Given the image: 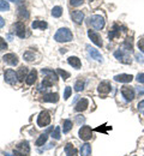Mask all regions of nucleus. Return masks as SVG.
<instances>
[{
  "label": "nucleus",
  "mask_w": 144,
  "mask_h": 156,
  "mask_svg": "<svg viewBox=\"0 0 144 156\" xmlns=\"http://www.w3.org/2000/svg\"><path fill=\"white\" fill-rule=\"evenodd\" d=\"M18 16H19V18L22 20H26V18H29V12L24 9V7H19V10H18Z\"/></svg>",
  "instance_id": "cd10ccee"
},
{
  "label": "nucleus",
  "mask_w": 144,
  "mask_h": 156,
  "mask_svg": "<svg viewBox=\"0 0 144 156\" xmlns=\"http://www.w3.org/2000/svg\"><path fill=\"white\" fill-rule=\"evenodd\" d=\"M121 94H123V96L125 98L126 101H132L135 98V90H133L132 87H127V85L121 88Z\"/></svg>",
  "instance_id": "0eeeda50"
},
{
  "label": "nucleus",
  "mask_w": 144,
  "mask_h": 156,
  "mask_svg": "<svg viewBox=\"0 0 144 156\" xmlns=\"http://www.w3.org/2000/svg\"><path fill=\"white\" fill-rule=\"evenodd\" d=\"M5 25V20H4V18L0 16V28H2Z\"/></svg>",
  "instance_id": "79ce46f5"
},
{
  "label": "nucleus",
  "mask_w": 144,
  "mask_h": 156,
  "mask_svg": "<svg viewBox=\"0 0 144 156\" xmlns=\"http://www.w3.org/2000/svg\"><path fill=\"white\" fill-rule=\"evenodd\" d=\"M136 79H137V82H138V83H144V73H139Z\"/></svg>",
  "instance_id": "ea45409f"
},
{
  "label": "nucleus",
  "mask_w": 144,
  "mask_h": 156,
  "mask_svg": "<svg viewBox=\"0 0 144 156\" xmlns=\"http://www.w3.org/2000/svg\"><path fill=\"white\" fill-rule=\"evenodd\" d=\"M88 35H89V37L91 39V41L97 46V47H102V39H101V36L97 34V33H95V31H93V30H88Z\"/></svg>",
  "instance_id": "1a4fd4ad"
},
{
  "label": "nucleus",
  "mask_w": 144,
  "mask_h": 156,
  "mask_svg": "<svg viewBox=\"0 0 144 156\" xmlns=\"http://www.w3.org/2000/svg\"><path fill=\"white\" fill-rule=\"evenodd\" d=\"M41 72L43 76H46V78H49V79L53 80L54 83L58 80V76H57V73H55L53 70H49V69H42Z\"/></svg>",
  "instance_id": "f8f14e48"
},
{
  "label": "nucleus",
  "mask_w": 144,
  "mask_h": 156,
  "mask_svg": "<svg viewBox=\"0 0 144 156\" xmlns=\"http://www.w3.org/2000/svg\"><path fill=\"white\" fill-rule=\"evenodd\" d=\"M6 48H7V43L2 37H0V49H6Z\"/></svg>",
  "instance_id": "e433bc0d"
},
{
  "label": "nucleus",
  "mask_w": 144,
  "mask_h": 156,
  "mask_svg": "<svg viewBox=\"0 0 144 156\" xmlns=\"http://www.w3.org/2000/svg\"><path fill=\"white\" fill-rule=\"evenodd\" d=\"M71 18H72V20L75 23L81 24L83 20H84V13H83L82 11H72L71 12Z\"/></svg>",
  "instance_id": "4468645a"
},
{
  "label": "nucleus",
  "mask_w": 144,
  "mask_h": 156,
  "mask_svg": "<svg viewBox=\"0 0 144 156\" xmlns=\"http://www.w3.org/2000/svg\"><path fill=\"white\" fill-rule=\"evenodd\" d=\"M114 57L118 59L119 61H121V62H124V64H131V58H130V55L125 52V51H123V49H118V51H115L114 52Z\"/></svg>",
  "instance_id": "39448f33"
},
{
  "label": "nucleus",
  "mask_w": 144,
  "mask_h": 156,
  "mask_svg": "<svg viewBox=\"0 0 144 156\" xmlns=\"http://www.w3.org/2000/svg\"><path fill=\"white\" fill-rule=\"evenodd\" d=\"M23 57H24V60H26V61H33L35 59V54L33 52H25Z\"/></svg>",
  "instance_id": "2f4dec72"
},
{
  "label": "nucleus",
  "mask_w": 144,
  "mask_h": 156,
  "mask_svg": "<svg viewBox=\"0 0 144 156\" xmlns=\"http://www.w3.org/2000/svg\"><path fill=\"white\" fill-rule=\"evenodd\" d=\"M133 79V77L131 75H126V73H121V75H117L114 77V80L120 82V83H130Z\"/></svg>",
  "instance_id": "f3484780"
},
{
  "label": "nucleus",
  "mask_w": 144,
  "mask_h": 156,
  "mask_svg": "<svg viewBox=\"0 0 144 156\" xmlns=\"http://www.w3.org/2000/svg\"><path fill=\"white\" fill-rule=\"evenodd\" d=\"M89 24L95 29V30H101L104 27V20L100 15H94L89 18Z\"/></svg>",
  "instance_id": "f03ea898"
},
{
  "label": "nucleus",
  "mask_w": 144,
  "mask_h": 156,
  "mask_svg": "<svg viewBox=\"0 0 144 156\" xmlns=\"http://www.w3.org/2000/svg\"><path fill=\"white\" fill-rule=\"evenodd\" d=\"M83 89H84V82L79 79V80H77L76 84H75V90H76V91H82Z\"/></svg>",
  "instance_id": "7c9ffc66"
},
{
  "label": "nucleus",
  "mask_w": 144,
  "mask_h": 156,
  "mask_svg": "<svg viewBox=\"0 0 144 156\" xmlns=\"http://www.w3.org/2000/svg\"><path fill=\"white\" fill-rule=\"evenodd\" d=\"M5 156H13V155H11V154H9V153H5Z\"/></svg>",
  "instance_id": "37998d69"
},
{
  "label": "nucleus",
  "mask_w": 144,
  "mask_h": 156,
  "mask_svg": "<svg viewBox=\"0 0 144 156\" xmlns=\"http://www.w3.org/2000/svg\"><path fill=\"white\" fill-rule=\"evenodd\" d=\"M30 147L28 142H22L15 149V156H29Z\"/></svg>",
  "instance_id": "7ed1b4c3"
},
{
  "label": "nucleus",
  "mask_w": 144,
  "mask_h": 156,
  "mask_svg": "<svg viewBox=\"0 0 144 156\" xmlns=\"http://www.w3.org/2000/svg\"><path fill=\"white\" fill-rule=\"evenodd\" d=\"M91 135H93V131H91V129L89 126H83L82 129L79 130V137L85 142L91 138Z\"/></svg>",
  "instance_id": "9d476101"
},
{
  "label": "nucleus",
  "mask_w": 144,
  "mask_h": 156,
  "mask_svg": "<svg viewBox=\"0 0 144 156\" xmlns=\"http://www.w3.org/2000/svg\"><path fill=\"white\" fill-rule=\"evenodd\" d=\"M90 1H93V0H90Z\"/></svg>",
  "instance_id": "a18cd8bd"
},
{
  "label": "nucleus",
  "mask_w": 144,
  "mask_h": 156,
  "mask_svg": "<svg viewBox=\"0 0 144 156\" xmlns=\"http://www.w3.org/2000/svg\"><path fill=\"white\" fill-rule=\"evenodd\" d=\"M31 27H33V29H46L48 25H47V23L46 22H43V20H35L33 24H31Z\"/></svg>",
  "instance_id": "b1692460"
},
{
  "label": "nucleus",
  "mask_w": 144,
  "mask_h": 156,
  "mask_svg": "<svg viewBox=\"0 0 144 156\" xmlns=\"http://www.w3.org/2000/svg\"><path fill=\"white\" fill-rule=\"evenodd\" d=\"M10 5L6 0H0V11H9Z\"/></svg>",
  "instance_id": "c756f323"
},
{
  "label": "nucleus",
  "mask_w": 144,
  "mask_h": 156,
  "mask_svg": "<svg viewBox=\"0 0 144 156\" xmlns=\"http://www.w3.org/2000/svg\"><path fill=\"white\" fill-rule=\"evenodd\" d=\"M52 138H54V139H60V127L59 126H57L55 127V130H54V132H52Z\"/></svg>",
  "instance_id": "473e14b6"
},
{
  "label": "nucleus",
  "mask_w": 144,
  "mask_h": 156,
  "mask_svg": "<svg viewBox=\"0 0 144 156\" xmlns=\"http://www.w3.org/2000/svg\"><path fill=\"white\" fill-rule=\"evenodd\" d=\"M5 82L6 83H9V84H16L17 83V80H18V77H17V73L13 71V70H11V69H9V70H6L5 71Z\"/></svg>",
  "instance_id": "423d86ee"
},
{
  "label": "nucleus",
  "mask_w": 144,
  "mask_h": 156,
  "mask_svg": "<svg viewBox=\"0 0 144 156\" xmlns=\"http://www.w3.org/2000/svg\"><path fill=\"white\" fill-rule=\"evenodd\" d=\"M137 108H138V111H139L142 114H144V100H143V101H141V102L138 103Z\"/></svg>",
  "instance_id": "4c0bfd02"
},
{
  "label": "nucleus",
  "mask_w": 144,
  "mask_h": 156,
  "mask_svg": "<svg viewBox=\"0 0 144 156\" xmlns=\"http://www.w3.org/2000/svg\"><path fill=\"white\" fill-rule=\"evenodd\" d=\"M60 76L62 77V79H67V78L70 77V73L68 72H66V71H64V70H61V69H58V71H57Z\"/></svg>",
  "instance_id": "72a5a7b5"
},
{
  "label": "nucleus",
  "mask_w": 144,
  "mask_h": 156,
  "mask_svg": "<svg viewBox=\"0 0 144 156\" xmlns=\"http://www.w3.org/2000/svg\"><path fill=\"white\" fill-rule=\"evenodd\" d=\"M49 122H51V115H49V113L46 112V111L41 112L39 114V117H37V125L41 126V127H44V126L49 125Z\"/></svg>",
  "instance_id": "20e7f679"
},
{
  "label": "nucleus",
  "mask_w": 144,
  "mask_h": 156,
  "mask_svg": "<svg viewBox=\"0 0 144 156\" xmlns=\"http://www.w3.org/2000/svg\"><path fill=\"white\" fill-rule=\"evenodd\" d=\"M43 101L44 102H58L59 101V94L57 93H49V94H46L43 96Z\"/></svg>",
  "instance_id": "6ab92c4d"
},
{
  "label": "nucleus",
  "mask_w": 144,
  "mask_h": 156,
  "mask_svg": "<svg viewBox=\"0 0 144 156\" xmlns=\"http://www.w3.org/2000/svg\"><path fill=\"white\" fill-rule=\"evenodd\" d=\"M76 119H77V122H78L79 125H81V124H83V122L85 121V119H84L82 115H77V117H76Z\"/></svg>",
  "instance_id": "a19ab883"
},
{
  "label": "nucleus",
  "mask_w": 144,
  "mask_h": 156,
  "mask_svg": "<svg viewBox=\"0 0 144 156\" xmlns=\"http://www.w3.org/2000/svg\"><path fill=\"white\" fill-rule=\"evenodd\" d=\"M65 154H66V156H77L78 151H77V149L75 147H72L71 143H67L65 145Z\"/></svg>",
  "instance_id": "aec40b11"
},
{
  "label": "nucleus",
  "mask_w": 144,
  "mask_h": 156,
  "mask_svg": "<svg viewBox=\"0 0 144 156\" xmlns=\"http://www.w3.org/2000/svg\"><path fill=\"white\" fill-rule=\"evenodd\" d=\"M90 154H91V147H90V144H88V143L83 144L82 148H81V155L89 156Z\"/></svg>",
  "instance_id": "5701e85b"
},
{
  "label": "nucleus",
  "mask_w": 144,
  "mask_h": 156,
  "mask_svg": "<svg viewBox=\"0 0 144 156\" xmlns=\"http://www.w3.org/2000/svg\"><path fill=\"white\" fill-rule=\"evenodd\" d=\"M61 15H62V9L60 7V6H55V7H53V10H52V16H53V17L59 18Z\"/></svg>",
  "instance_id": "a878e982"
},
{
  "label": "nucleus",
  "mask_w": 144,
  "mask_h": 156,
  "mask_svg": "<svg viewBox=\"0 0 144 156\" xmlns=\"http://www.w3.org/2000/svg\"><path fill=\"white\" fill-rule=\"evenodd\" d=\"M36 78H37V72L36 70H31L30 73L28 75V77L25 78V83L28 85H33L35 82H36Z\"/></svg>",
  "instance_id": "a211bd4d"
},
{
  "label": "nucleus",
  "mask_w": 144,
  "mask_h": 156,
  "mask_svg": "<svg viewBox=\"0 0 144 156\" xmlns=\"http://www.w3.org/2000/svg\"><path fill=\"white\" fill-rule=\"evenodd\" d=\"M70 95H71V88L70 87H66L65 88V93H64V98L67 100V98H70Z\"/></svg>",
  "instance_id": "f704fd0d"
},
{
  "label": "nucleus",
  "mask_w": 144,
  "mask_h": 156,
  "mask_svg": "<svg viewBox=\"0 0 144 156\" xmlns=\"http://www.w3.org/2000/svg\"><path fill=\"white\" fill-rule=\"evenodd\" d=\"M26 73H28V69L26 67H21L19 70H18V72H17V77H18V80L19 82H23L24 80V78H26Z\"/></svg>",
  "instance_id": "4be33fe9"
},
{
  "label": "nucleus",
  "mask_w": 144,
  "mask_h": 156,
  "mask_svg": "<svg viewBox=\"0 0 144 156\" xmlns=\"http://www.w3.org/2000/svg\"><path fill=\"white\" fill-rule=\"evenodd\" d=\"M97 90H99L100 94L107 95V94L111 91V84H109V82H101V83L99 84Z\"/></svg>",
  "instance_id": "ddd939ff"
},
{
  "label": "nucleus",
  "mask_w": 144,
  "mask_h": 156,
  "mask_svg": "<svg viewBox=\"0 0 144 156\" xmlns=\"http://www.w3.org/2000/svg\"><path fill=\"white\" fill-rule=\"evenodd\" d=\"M46 142H47V133H43V135H41V136L39 137V139L36 140V145H37V147H41Z\"/></svg>",
  "instance_id": "c85d7f7f"
},
{
  "label": "nucleus",
  "mask_w": 144,
  "mask_h": 156,
  "mask_svg": "<svg viewBox=\"0 0 144 156\" xmlns=\"http://www.w3.org/2000/svg\"><path fill=\"white\" fill-rule=\"evenodd\" d=\"M2 59H4V61H5L6 64H9V65H11V66H16V65L18 64V57H17L16 54H13V53L5 54Z\"/></svg>",
  "instance_id": "6e6552de"
},
{
  "label": "nucleus",
  "mask_w": 144,
  "mask_h": 156,
  "mask_svg": "<svg viewBox=\"0 0 144 156\" xmlns=\"http://www.w3.org/2000/svg\"><path fill=\"white\" fill-rule=\"evenodd\" d=\"M86 48H88V52H89L91 59H95V60H97V61H102V55H101V53H100L97 49H95V48H93V47H90V46H88Z\"/></svg>",
  "instance_id": "2eb2a0df"
},
{
  "label": "nucleus",
  "mask_w": 144,
  "mask_h": 156,
  "mask_svg": "<svg viewBox=\"0 0 144 156\" xmlns=\"http://www.w3.org/2000/svg\"><path fill=\"white\" fill-rule=\"evenodd\" d=\"M88 106H89V101H88L86 98H82V100H79L78 103L76 105L75 111H76V112H83V111H85V109L88 108Z\"/></svg>",
  "instance_id": "dca6fc26"
},
{
  "label": "nucleus",
  "mask_w": 144,
  "mask_h": 156,
  "mask_svg": "<svg viewBox=\"0 0 144 156\" xmlns=\"http://www.w3.org/2000/svg\"><path fill=\"white\" fill-rule=\"evenodd\" d=\"M124 47H125V49H126V51H130V52H132L133 44H132V39H131V37H127V39L125 40Z\"/></svg>",
  "instance_id": "bb28decb"
},
{
  "label": "nucleus",
  "mask_w": 144,
  "mask_h": 156,
  "mask_svg": "<svg viewBox=\"0 0 144 156\" xmlns=\"http://www.w3.org/2000/svg\"><path fill=\"white\" fill-rule=\"evenodd\" d=\"M71 129H72V121H71L70 119H66V120L64 121V127H62L64 133H67Z\"/></svg>",
  "instance_id": "393cba45"
},
{
  "label": "nucleus",
  "mask_w": 144,
  "mask_h": 156,
  "mask_svg": "<svg viewBox=\"0 0 144 156\" xmlns=\"http://www.w3.org/2000/svg\"><path fill=\"white\" fill-rule=\"evenodd\" d=\"M67 62H68L72 67H75V69H81V66H82L81 60L77 58V57H70V58L67 59Z\"/></svg>",
  "instance_id": "412c9836"
},
{
  "label": "nucleus",
  "mask_w": 144,
  "mask_h": 156,
  "mask_svg": "<svg viewBox=\"0 0 144 156\" xmlns=\"http://www.w3.org/2000/svg\"><path fill=\"white\" fill-rule=\"evenodd\" d=\"M15 31H16L17 36L21 37V39H23L25 36V25H24L23 22H17L15 24Z\"/></svg>",
  "instance_id": "9b49d317"
},
{
  "label": "nucleus",
  "mask_w": 144,
  "mask_h": 156,
  "mask_svg": "<svg viewBox=\"0 0 144 156\" xmlns=\"http://www.w3.org/2000/svg\"><path fill=\"white\" fill-rule=\"evenodd\" d=\"M72 33H71V30L70 29H67V28H61V29H59L57 33H55V35H54V40L55 41H58V42H68V41H71L72 40Z\"/></svg>",
  "instance_id": "f257e3e1"
},
{
  "label": "nucleus",
  "mask_w": 144,
  "mask_h": 156,
  "mask_svg": "<svg viewBox=\"0 0 144 156\" xmlns=\"http://www.w3.org/2000/svg\"><path fill=\"white\" fill-rule=\"evenodd\" d=\"M83 1H84V0H71L70 2H71V5H72V6L77 7V6H79V5H82Z\"/></svg>",
  "instance_id": "c9c22d12"
},
{
  "label": "nucleus",
  "mask_w": 144,
  "mask_h": 156,
  "mask_svg": "<svg viewBox=\"0 0 144 156\" xmlns=\"http://www.w3.org/2000/svg\"><path fill=\"white\" fill-rule=\"evenodd\" d=\"M6 1H17V0H6Z\"/></svg>",
  "instance_id": "c03bdc74"
},
{
  "label": "nucleus",
  "mask_w": 144,
  "mask_h": 156,
  "mask_svg": "<svg viewBox=\"0 0 144 156\" xmlns=\"http://www.w3.org/2000/svg\"><path fill=\"white\" fill-rule=\"evenodd\" d=\"M138 48L144 53V39H141L138 41Z\"/></svg>",
  "instance_id": "58836bf2"
}]
</instances>
